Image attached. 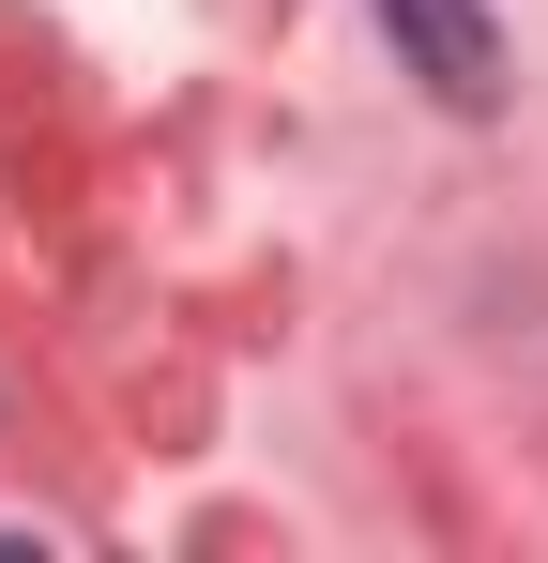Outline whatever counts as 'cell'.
<instances>
[{
    "mask_svg": "<svg viewBox=\"0 0 548 563\" xmlns=\"http://www.w3.org/2000/svg\"><path fill=\"white\" fill-rule=\"evenodd\" d=\"M381 31L412 46V77L442 107H503V31H487V0H381Z\"/></svg>",
    "mask_w": 548,
    "mask_h": 563,
    "instance_id": "cell-1",
    "label": "cell"
}]
</instances>
